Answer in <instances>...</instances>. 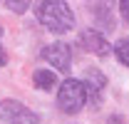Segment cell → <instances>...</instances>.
I'll return each mask as SVG.
<instances>
[{"label": "cell", "mask_w": 129, "mask_h": 124, "mask_svg": "<svg viewBox=\"0 0 129 124\" xmlns=\"http://www.w3.org/2000/svg\"><path fill=\"white\" fill-rule=\"evenodd\" d=\"M35 15L37 20L55 35H64L75 27V15L70 10L67 3H57V0H47V3H40L35 8Z\"/></svg>", "instance_id": "obj_1"}, {"label": "cell", "mask_w": 129, "mask_h": 124, "mask_svg": "<svg viewBox=\"0 0 129 124\" xmlns=\"http://www.w3.org/2000/svg\"><path fill=\"white\" fill-rule=\"evenodd\" d=\"M87 97H89V92H87L84 82H80V79H64L60 92H57V104H60V109L64 114H77L84 107Z\"/></svg>", "instance_id": "obj_2"}, {"label": "cell", "mask_w": 129, "mask_h": 124, "mask_svg": "<svg viewBox=\"0 0 129 124\" xmlns=\"http://www.w3.org/2000/svg\"><path fill=\"white\" fill-rule=\"evenodd\" d=\"M0 122L3 124H40L37 114L25 109L20 102L15 99H8L0 104Z\"/></svg>", "instance_id": "obj_3"}, {"label": "cell", "mask_w": 129, "mask_h": 124, "mask_svg": "<svg viewBox=\"0 0 129 124\" xmlns=\"http://www.w3.org/2000/svg\"><path fill=\"white\" fill-rule=\"evenodd\" d=\"M42 57H45L55 70L67 72L70 65H72V50H70V45H64V42H52V45H47L42 50Z\"/></svg>", "instance_id": "obj_4"}, {"label": "cell", "mask_w": 129, "mask_h": 124, "mask_svg": "<svg viewBox=\"0 0 129 124\" xmlns=\"http://www.w3.org/2000/svg\"><path fill=\"white\" fill-rule=\"evenodd\" d=\"M80 45L87 50V52H92V55H99V57H107L109 55V42H107V37L102 35L99 30H82L80 32Z\"/></svg>", "instance_id": "obj_5"}, {"label": "cell", "mask_w": 129, "mask_h": 124, "mask_svg": "<svg viewBox=\"0 0 129 124\" xmlns=\"http://www.w3.org/2000/svg\"><path fill=\"white\" fill-rule=\"evenodd\" d=\"M84 84H87V92L92 94V102L99 104L102 89H104V84H107V77H104L97 67H89V70H87V77H84Z\"/></svg>", "instance_id": "obj_6"}, {"label": "cell", "mask_w": 129, "mask_h": 124, "mask_svg": "<svg viewBox=\"0 0 129 124\" xmlns=\"http://www.w3.org/2000/svg\"><path fill=\"white\" fill-rule=\"evenodd\" d=\"M32 82H35V87L37 89H52L55 84H57V77H55V72L52 70H35V75H32Z\"/></svg>", "instance_id": "obj_7"}, {"label": "cell", "mask_w": 129, "mask_h": 124, "mask_svg": "<svg viewBox=\"0 0 129 124\" xmlns=\"http://www.w3.org/2000/svg\"><path fill=\"white\" fill-rule=\"evenodd\" d=\"M114 52H117V57H119V62L129 67V37H124V40H119V42H117V47H114Z\"/></svg>", "instance_id": "obj_8"}, {"label": "cell", "mask_w": 129, "mask_h": 124, "mask_svg": "<svg viewBox=\"0 0 129 124\" xmlns=\"http://www.w3.org/2000/svg\"><path fill=\"white\" fill-rule=\"evenodd\" d=\"M5 5H8L10 10H15V13H25V10H27V3H13V0H8Z\"/></svg>", "instance_id": "obj_9"}, {"label": "cell", "mask_w": 129, "mask_h": 124, "mask_svg": "<svg viewBox=\"0 0 129 124\" xmlns=\"http://www.w3.org/2000/svg\"><path fill=\"white\" fill-rule=\"evenodd\" d=\"M119 10H122V17L129 22V0H122L119 3Z\"/></svg>", "instance_id": "obj_10"}, {"label": "cell", "mask_w": 129, "mask_h": 124, "mask_svg": "<svg viewBox=\"0 0 129 124\" xmlns=\"http://www.w3.org/2000/svg\"><path fill=\"white\" fill-rule=\"evenodd\" d=\"M5 60H8V57H5V50H3V47H0V67H3V65H5Z\"/></svg>", "instance_id": "obj_11"}, {"label": "cell", "mask_w": 129, "mask_h": 124, "mask_svg": "<svg viewBox=\"0 0 129 124\" xmlns=\"http://www.w3.org/2000/svg\"><path fill=\"white\" fill-rule=\"evenodd\" d=\"M0 32H3V30H0Z\"/></svg>", "instance_id": "obj_12"}]
</instances>
